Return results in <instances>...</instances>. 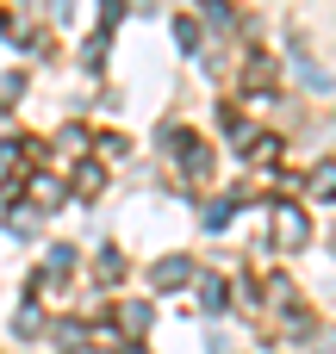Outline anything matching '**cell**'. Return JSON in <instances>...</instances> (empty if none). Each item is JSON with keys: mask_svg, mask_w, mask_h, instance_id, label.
Returning <instances> with one entry per match:
<instances>
[{"mask_svg": "<svg viewBox=\"0 0 336 354\" xmlns=\"http://www.w3.org/2000/svg\"><path fill=\"white\" fill-rule=\"evenodd\" d=\"M281 243H287V249L306 243V218H299V212H281Z\"/></svg>", "mask_w": 336, "mask_h": 354, "instance_id": "obj_1", "label": "cell"}, {"mask_svg": "<svg viewBox=\"0 0 336 354\" xmlns=\"http://www.w3.org/2000/svg\"><path fill=\"white\" fill-rule=\"evenodd\" d=\"M312 193H318V199H336V162H324V168L312 174Z\"/></svg>", "mask_w": 336, "mask_h": 354, "instance_id": "obj_2", "label": "cell"}]
</instances>
